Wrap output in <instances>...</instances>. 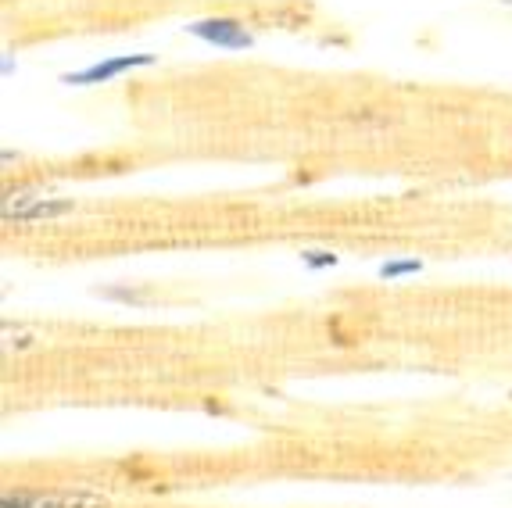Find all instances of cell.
Wrapping results in <instances>:
<instances>
[{"mask_svg":"<svg viewBox=\"0 0 512 508\" xmlns=\"http://www.w3.org/2000/svg\"><path fill=\"white\" fill-rule=\"evenodd\" d=\"M0 508H108V498L90 491H4Z\"/></svg>","mask_w":512,"mask_h":508,"instance_id":"obj_1","label":"cell"},{"mask_svg":"<svg viewBox=\"0 0 512 508\" xmlns=\"http://www.w3.org/2000/svg\"><path fill=\"white\" fill-rule=\"evenodd\" d=\"M187 33L212 43V47H222V51H244V47H251V33L240 22H233V18H197V22L187 26Z\"/></svg>","mask_w":512,"mask_h":508,"instance_id":"obj_2","label":"cell"},{"mask_svg":"<svg viewBox=\"0 0 512 508\" xmlns=\"http://www.w3.org/2000/svg\"><path fill=\"white\" fill-rule=\"evenodd\" d=\"M154 65V54H122V58H108V61H97V65L83 68V72H69V76H61L65 86H97V83H111L115 76L122 72H133V68H147Z\"/></svg>","mask_w":512,"mask_h":508,"instance_id":"obj_3","label":"cell"},{"mask_svg":"<svg viewBox=\"0 0 512 508\" xmlns=\"http://www.w3.org/2000/svg\"><path fill=\"white\" fill-rule=\"evenodd\" d=\"M72 201H47V197H15L4 201V219L8 222H40V219H58L69 215Z\"/></svg>","mask_w":512,"mask_h":508,"instance_id":"obj_4","label":"cell"},{"mask_svg":"<svg viewBox=\"0 0 512 508\" xmlns=\"http://www.w3.org/2000/svg\"><path fill=\"white\" fill-rule=\"evenodd\" d=\"M423 262H384L380 265V276L384 280H398V276H409V272H419Z\"/></svg>","mask_w":512,"mask_h":508,"instance_id":"obj_5","label":"cell"},{"mask_svg":"<svg viewBox=\"0 0 512 508\" xmlns=\"http://www.w3.org/2000/svg\"><path fill=\"white\" fill-rule=\"evenodd\" d=\"M301 262H305L308 269H330V265H337V254L333 251H305L301 254Z\"/></svg>","mask_w":512,"mask_h":508,"instance_id":"obj_6","label":"cell"},{"mask_svg":"<svg viewBox=\"0 0 512 508\" xmlns=\"http://www.w3.org/2000/svg\"><path fill=\"white\" fill-rule=\"evenodd\" d=\"M101 297H108V301H133V305L144 301V294L133 287H108V290H101Z\"/></svg>","mask_w":512,"mask_h":508,"instance_id":"obj_7","label":"cell"},{"mask_svg":"<svg viewBox=\"0 0 512 508\" xmlns=\"http://www.w3.org/2000/svg\"><path fill=\"white\" fill-rule=\"evenodd\" d=\"M502 4H512V0H502Z\"/></svg>","mask_w":512,"mask_h":508,"instance_id":"obj_8","label":"cell"}]
</instances>
